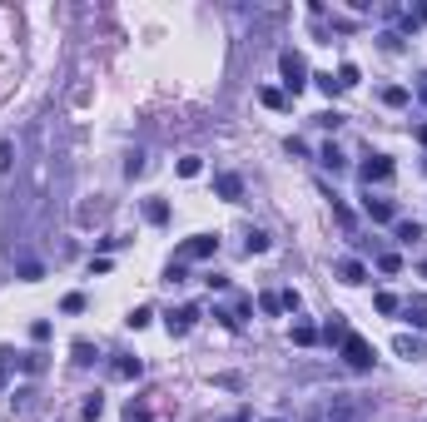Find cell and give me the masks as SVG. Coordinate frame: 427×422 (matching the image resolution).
I'll list each match as a JSON object with an SVG mask.
<instances>
[{
    "label": "cell",
    "mask_w": 427,
    "mask_h": 422,
    "mask_svg": "<svg viewBox=\"0 0 427 422\" xmlns=\"http://www.w3.org/2000/svg\"><path fill=\"white\" fill-rule=\"evenodd\" d=\"M214 189H219L224 199H239V194H244V179H239V174H219V179H214Z\"/></svg>",
    "instance_id": "obj_9"
},
{
    "label": "cell",
    "mask_w": 427,
    "mask_h": 422,
    "mask_svg": "<svg viewBox=\"0 0 427 422\" xmlns=\"http://www.w3.org/2000/svg\"><path fill=\"white\" fill-rule=\"evenodd\" d=\"M194 318H199V308H179V313H169L164 323H169V333H189V328H194Z\"/></svg>",
    "instance_id": "obj_7"
},
{
    "label": "cell",
    "mask_w": 427,
    "mask_h": 422,
    "mask_svg": "<svg viewBox=\"0 0 427 422\" xmlns=\"http://www.w3.org/2000/svg\"><path fill=\"white\" fill-rule=\"evenodd\" d=\"M363 179L368 184H388L393 179V160H388V154H372V160L363 164Z\"/></svg>",
    "instance_id": "obj_3"
},
{
    "label": "cell",
    "mask_w": 427,
    "mask_h": 422,
    "mask_svg": "<svg viewBox=\"0 0 427 422\" xmlns=\"http://www.w3.org/2000/svg\"><path fill=\"white\" fill-rule=\"evenodd\" d=\"M115 378H139V358H120L115 363Z\"/></svg>",
    "instance_id": "obj_14"
},
{
    "label": "cell",
    "mask_w": 427,
    "mask_h": 422,
    "mask_svg": "<svg viewBox=\"0 0 427 422\" xmlns=\"http://www.w3.org/2000/svg\"><path fill=\"white\" fill-rule=\"evenodd\" d=\"M244 248H248V253H263V248H269V234H258V229H253V234H248V244H244Z\"/></svg>",
    "instance_id": "obj_18"
},
{
    "label": "cell",
    "mask_w": 427,
    "mask_h": 422,
    "mask_svg": "<svg viewBox=\"0 0 427 422\" xmlns=\"http://www.w3.org/2000/svg\"><path fill=\"white\" fill-rule=\"evenodd\" d=\"M398 239H402V244H412V239H422V224H398Z\"/></svg>",
    "instance_id": "obj_20"
},
{
    "label": "cell",
    "mask_w": 427,
    "mask_h": 422,
    "mask_svg": "<svg viewBox=\"0 0 427 422\" xmlns=\"http://www.w3.org/2000/svg\"><path fill=\"white\" fill-rule=\"evenodd\" d=\"M85 308V293H65V313H80Z\"/></svg>",
    "instance_id": "obj_26"
},
{
    "label": "cell",
    "mask_w": 427,
    "mask_h": 422,
    "mask_svg": "<svg viewBox=\"0 0 427 422\" xmlns=\"http://www.w3.org/2000/svg\"><path fill=\"white\" fill-rule=\"evenodd\" d=\"M229 422H244V417H229Z\"/></svg>",
    "instance_id": "obj_34"
},
{
    "label": "cell",
    "mask_w": 427,
    "mask_h": 422,
    "mask_svg": "<svg viewBox=\"0 0 427 422\" xmlns=\"http://www.w3.org/2000/svg\"><path fill=\"white\" fill-rule=\"evenodd\" d=\"M358 417V407L348 402V398H338V402H328V422H353Z\"/></svg>",
    "instance_id": "obj_10"
},
{
    "label": "cell",
    "mask_w": 427,
    "mask_h": 422,
    "mask_svg": "<svg viewBox=\"0 0 427 422\" xmlns=\"http://www.w3.org/2000/svg\"><path fill=\"white\" fill-rule=\"evenodd\" d=\"M144 219H149V224H164V219H169V204H164V199H149V204H144Z\"/></svg>",
    "instance_id": "obj_11"
},
{
    "label": "cell",
    "mask_w": 427,
    "mask_h": 422,
    "mask_svg": "<svg viewBox=\"0 0 427 422\" xmlns=\"http://www.w3.org/2000/svg\"><path fill=\"white\" fill-rule=\"evenodd\" d=\"M125 417H130V422H144V407H139V402H130V412H125Z\"/></svg>",
    "instance_id": "obj_28"
},
{
    "label": "cell",
    "mask_w": 427,
    "mask_h": 422,
    "mask_svg": "<svg viewBox=\"0 0 427 422\" xmlns=\"http://www.w3.org/2000/svg\"><path fill=\"white\" fill-rule=\"evenodd\" d=\"M393 353H398V358H422V353H427V343H422V338H412V333H398V338H393Z\"/></svg>",
    "instance_id": "obj_5"
},
{
    "label": "cell",
    "mask_w": 427,
    "mask_h": 422,
    "mask_svg": "<svg viewBox=\"0 0 427 422\" xmlns=\"http://www.w3.org/2000/svg\"><path fill=\"white\" fill-rule=\"evenodd\" d=\"M372 303H378V313H398V298H393V293H378Z\"/></svg>",
    "instance_id": "obj_24"
},
{
    "label": "cell",
    "mask_w": 427,
    "mask_h": 422,
    "mask_svg": "<svg viewBox=\"0 0 427 422\" xmlns=\"http://www.w3.org/2000/svg\"><path fill=\"white\" fill-rule=\"evenodd\" d=\"M338 279H343V283H363V279H368V269H363L358 258H343V263H338Z\"/></svg>",
    "instance_id": "obj_8"
},
{
    "label": "cell",
    "mask_w": 427,
    "mask_h": 422,
    "mask_svg": "<svg viewBox=\"0 0 427 422\" xmlns=\"http://www.w3.org/2000/svg\"><path fill=\"white\" fill-rule=\"evenodd\" d=\"M383 99H388V104H407V90H402V85H388Z\"/></svg>",
    "instance_id": "obj_19"
},
{
    "label": "cell",
    "mask_w": 427,
    "mask_h": 422,
    "mask_svg": "<svg viewBox=\"0 0 427 422\" xmlns=\"http://www.w3.org/2000/svg\"><path fill=\"white\" fill-rule=\"evenodd\" d=\"M204 164H199V154H189V160H179V179H194Z\"/></svg>",
    "instance_id": "obj_16"
},
{
    "label": "cell",
    "mask_w": 427,
    "mask_h": 422,
    "mask_svg": "<svg viewBox=\"0 0 427 422\" xmlns=\"http://www.w3.org/2000/svg\"><path fill=\"white\" fill-rule=\"evenodd\" d=\"M318 160H323V164H328V169H343V154H338V149H333V144H328V149H323V154H318Z\"/></svg>",
    "instance_id": "obj_21"
},
{
    "label": "cell",
    "mask_w": 427,
    "mask_h": 422,
    "mask_svg": "<svg viewBox=\"0 0 427 422\" xmlns=\"http://www.w3.org/2000/svg\"><path fill=\"white\" fill-rule=\"evenodd\" d=\"M417 94H422V104H427V85H422V90H417Z\"/></svg>",
    "instance_id": "obj_31"
},
{
    "label": "cell",
    "mask_w": 427,
    "mask_h": 422,
    "mask_svg": "<svg viewBox=\"0 0 427 422\" xmlns=\"http://www.w3.org/2000/svg\"><path fill=\"white\" fill-rule=\"evenodd\" d=\"M258 308H263V313H284V293H263Z\"/></svg>",
    "instance_id": "obj_15"
},
{
    "label": "cell",
    "mask_w": 427,
    "mask_h": 422,
    "mask_svg": "<svg viewBox=\"0 0 427 422\" xmlns=\"http://www.w3.org/2000/svg\"><path fill=\"white\" fill-rule=\"evenodd\" d=\"M417 139H422V144H427V125H422V129H417Z\"/></svg>",
    "instance_id": "obj_30"
},
{
    "label": "cell",
    "mask_w": 427,
    "mask_h": 422,
    "mask_svg": "<svg viewBox=\"0 0 427 422\" xmlns=\"http://www.w3.org/2000/svg\"><path fill=\"white\" fill-rule=\"evenodd\" d=\"M279 70H284V85H288L293 94L308 85V65H303V55H298V50H284V55H279Z\"/></svg>",
    "instance_id": "obj_1"
},
{
    "label": "cell",
    "mask_w": 427,
    "mask_h": 422,
    "mask_svg": "<svg viewBox=\"0 0 427 422\" xmlns=\"http://www.w3.org/2000/svg\"><path fill=\"white\" fill-rule=\"evenodd\" d=\"M378 269H383V274H398V269H402V258H398V253H383V258H378Z\"/></svg>",
    "instance_id": "obj_22"
},
{
    "label": "cell",
    "mask_w": 427,
    "mask_h": 422,
    "mask_svg": "<svg viewBox=\"0 0 427 422\" xmlns=\"http://www.w3.org/2000/svg\"><path fill=\"white\" fill-rule=\"evenodd\" d=\"M149 318H154V308H134V313H130V328H144Z\"/></svg>",
    "instance_id": "obj_23"
},
{
    "label": "cell",
    "mask_w": 427,
    "mask_h": 422,
    "mask_svg": "<svg viewBox=\"0 0 427 422\" xmlns=\"http://www.w3.org/2000/svg\"><path fill=\"white\" fill-rule=\"evenodd\" d=\"M214 248H219V239H214V234H194V239H189L179 253H184V258H209Z\"/></svg>",
    "instance_id": "obj_4"
},
{
    "label": "cell",
    "mask_w": 427,
    "mask_h": 422,
    "mask_svg": "<svg viewBox=\"0 0 427 422\" xmlns=\"http://www.w3.org/2000/svg\"><path fill=\"white\" fill-rule=\"evenodd\" d=\"M99 412H104V398H90V402H85V407H80V417H85V422H94V417H99Z\"/></svg>",
    "instance_id": "obj_17"
},
{
    "label": "cell",
    "mask_w": 427,
    "mask_h": 422,
    "mask_svg": "<svg viewBox=\"0 0 427 422\" xmlns=\"http://www.w3.org/2000/svg\"><path fill=\"white\" fill-rule=\"evenodd\" d=\"M269 422H284V417H269Z\"/></svg>",
    "instance_id": "obj_33"
},
{
    "label": "cell",
    "mask_w": 427,
    "mask_h": 422,
    "mask_svg": "<svg viewBox=\"0 0 427 422\" xmlns=\"http://www.w3.org/2000/svg\"><path fill=\"white\" fill-rule=\"evenodd\" d=\"M422 279H427V263H422Z\"/></svg>",
    "instance_id": "obj_32"
},
{
    "label": "cell",
    "mask_w": 427,
    "mask_h": 422,
    "mask_svg": "<svg viewBox=\"0 0 427 422\" xmlns=\"http://www.w3.org/2000/svg\"><path fill=\"white\" fill-rule=\"evenodd\" d=\"M338 85H358V65H343L338 70Z\"/></svg>",
    "instance_id": "obj_25"
},
{
    "label": "cell",
    "mask_w": 427,
    "mask_h": 422,
    "mask_svg": "<svg viewBox=\"0 0 427 422\" xmlns=\"http://www.w3.org/2000/svg\"><path fill=\"white\" fill-rule=\"evenodd\" d=\"M343 358H348V367H372V343L368 338H358V333H343Z\"/></svg>",
    "instance_id": "obj_2"
},
{
    "label": "cell",
    "mask_w": 427,
    "mask_h": 422,
    "mask_svg": "<svg viewBox=\"0 0 427 422\" xmlns=\"http://www.w3.org/2000/svg\"><path fill=\"white\" fill-rule=\"evenodd\" d=\"M75 363H94V348L90 343H75Z\"/></svg>",
    "instance_id": "obj_27"
},
{
    "label": "cell",
    "mask_w": 427,
    "mask_h": 422,
    "mask_svg": "<svg viewBox=\"0 0 427 422\" xmlns=\"http://www.w3.org/2000/svg\"><path fill=\"white\" fill-rule=\"evenodd\" d=\"M293 343H298V348H313V343H318V328H313V323H293Z\"/></svg>",
    "instance_id": "obj_13"
},
{
    "label": "cell",
    "mask_w": 427,
    "mask_h": 422,
    "mask_svg": "<svg viewBox=\"0 0 427 422\" xmlns=\"http://www.w3.org/2000/svg\"><path fill=\"white\" fill-rule=\"evenodd\" d=\"M258 99L269 104V110H284V104H288V94H284V90H274V85H263V90H258Z\"/></svg>",
    "instance_id": "obj_12"
},
{
    "label": "cell",
    "mask_w": 427,
    "mask_h": 422,
    "mask_svg": "<svg viewBox=\"0 0 427 422\" xmlns=\"http://www.w3.org/2000/svg\"><path fill=\"white\" fill-rule=\"evenodd\" d=\"M6 358H10V353H0V378H6Z\"/></svg>",
    "instance_id": "obj_29"
},
{
    "label": "cell",
    "mask_w": 427,
    "mask_h": 422,
    "mask_svg": "<svg viewBox=\"0 0 427 422\" xmlns=\"http://www.w3.org/2000/svg\"><path fill=\"white\" fill-rule=\"evenodd\" d=\"M368 219H372V224H393V219H398L393 199H368Z\"/></svg>",
    "instance_id": "obj_6"
}]
</instances>
